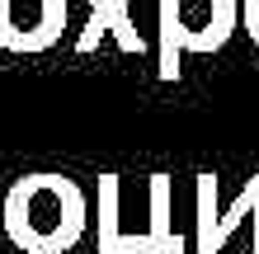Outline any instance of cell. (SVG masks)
I'll list each match as a JSON object with an SVG mask.
<instances>
[{
	"label": "cell",
	"instance_id": "obj_1",
	"mask_svg": "<svg viewBox=\"0 0 259 254\" xmlns=\"http://www.w3.org/2000/svg\"><path fill=\"white\" fill-rule=\"evenodd\" d=\"M90 226L85 188L66 174L38 170L14 179L0 198V231L24 254H66L80 245Z\"/></svg>",
	"mask_w": 259,
	"mask_h": 254
},
{
	"label": "cell",
	"instance_id": "obj_8",
	"mask_svg": "<svg viewBox=\"0 0 259 254\" xmlns=\"http://www.w3.org/2000/svg\"><path fill=\"white\" fill-rule=\"evenodd\" d=\"M240 28H245L250 42L259 47V0H240Z\"/></svg>",
	"mask_w": 259,
	"mask_h": 254
},
{
	"label": "cell",
	"instance_id": "obj_2",
	"mask_svg": "<svg viewBox=\"0 0 259 254\" xmlns=\"http://www.w3.org/2000/svg\"><path fill=\"white\" fill-rule=\"evenodd\" d=\"M240 28V0H160V80H179L184 52H217Z\"/></svg>",
	"mask_w": 259,
	"mask_h": 254
},
{
	"label": "cell",
	"instance_id": "obj_3",
	"mask_svg": "<svg viewBox=\"0 0 259 254\" xmlns=\"http://www.w3.org/2000/svg\"><path fill=\"white\" fill-rule=\"evenodd\" d=\"M71 0H0V47L5 52H48L62 42Z\"/></svg>",
	"mask_w": 259,
	"mask_h": 254
},
{
	"label": "cell",
	"instance_id": "obj_5",
	"mask_svg": "<svg viewBox=\"0 0 259 254\" xmlns=\"http://www.w3.org/2000/svg\"><path fill=\"white\" fill-rule=\"evenodd\" d=\"M118 188H123L118 174H99V240H95V249L99 254H151L146 235L118 231Z\"/></svg>",
	"mask_w": 259,
	"mask_h": 254
},
{
	"label": "cell",
	"instance_id": "obj_6",
	"mask_svg": "<svg viewBox=\"0 0 259 254\" xmlns=\"http://www.w3.org/2000/svg\"><path fill=\"white\" fill-rule=\"evenodd\" d=\"M170 193H175V179L170 174H151V184H146V202H151V231H146V240H151V254H184V235H179L170 226Z\"/></svg>",
	"mask_w": 259,
	"mask_h": 254
},
{
	"label": "cell",
	"instance_id": "obj_7",
	"mask_svg": "<svg viewBox=\"0 0 259 254\" xmlns=\"http://www.w3.org/2000/svg\"><path fill=\"white\" fill-rule=\"evenodd\" d=\"M254 207H259V174H250V184L240 188V198L226 207V212L217 207V217H212V231L198 240V254H222V245L231 240V231H236L245 217H254Z\"/></svg>",
	"mask_w": 259,
	"mask_h": 254
},
{
	"label": "cell",
	"instance_id": "obj_4",
	"mask_svg": "<svg viewBox=\"0 0 259 254\" xmlns=\"http://www.w3.org/2000/svg\"><path fill=\"white\" fill-rule=\"evenodd\" d=\"M127 5H132V0H90V24H85V33L75 38V52H95V47H99V38H104V33H113L118 52L142 57V52H146V42H142V33L132 28Z\"/></svg>",
	"mask_w": 259,
	"mask_h": 254
}]
</instances>
